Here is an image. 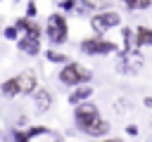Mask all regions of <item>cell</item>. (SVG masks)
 <instances>
[{
    "label": "cell",
    "instance_id": "obj_1",
    "mask_svg": "<svg viewBox=\"0 0 152 142\" xmlns=\"http://www.w3.org/2000/svg\"><path fill=\"white\" fill-rule=\"evenodd\" d=\"M74 125L78 133H83L88 137H104V135H109V128H112L109 121H104L100 116V109L90 99L74 106Z\"/></svg>",
    "mask_w": 152,
    "mask_h": 142
},
{
    "label": "cell",
    "instance_id": "obj_2",
    "mask_svg": "<svg viewBox=\"0 0 152 142\" xmlns=\"http://www.w3.org/2000/svg\"><path fill=\"white\" fill-rule=\"evenodd\" d=\"M43 31H45V36H48V40L52 45H64L69 40V21H66V14L62 9L59 12H52L48 17Z\"/></svg>",
    "mask_w": 152,
    "mask_h": 142
},
{
    "label": "cell",
    "instance_id": "obj_3",
    "mask_svg": "<svg viewBox=\"0 0 152 142\" xmlns=\"http://www.w3.org/2000/svg\"><path fill=\"white\" fill-rule=\"evenodd\" d=\"M57 78H59V83H62V85H66V88H76V85L90 83L93 71H90L88 66L78 64V62H66V64H62V69H59Z\"/></svg>",
    "mask_w": 152,
    "mask_h": 142
},
{
    "label": "cell",
    "instance_id": "obj_4",
    "mask_svg": "<svg viewBox=\"0 0 152 142\" xmlns=\"http://www.w3.org/2000/svg\"><path fill=\"white\" fill-rule=\"evenodd\" d=\"M43 33H45L43 26H40L38 21H33V24L19 36V40H17V50L24 52V54H28V57L40 54V36H43Z\"/></svg>",
    "mask_w": 152,
    "mask_h": 142
},
{
    "label": "cell",
    "instance_id": "obj_5",
    "mask_svg": "<svg viewBox=\"0 0 152 142\" xmlns=\"http://www.w3.org/2000/svg\"><path fill=\"white\" fill-rule=\"evenodd\" d=\"M119 26H121V14L114 9H97L90 17V28L95 36H107L112 28H119Z\"/></svg>",
    "mask_w": 152,
    "mask_h": 142
},
{
    "label": "cell",
    "instance_id": "obj_6",
    "mask_svg": "<svg viewBox=\"0 0 152 142\" xmlns=\"http://www.w3.org/2000/svg\"><path fill=\"white\" fill-rule=\"evenodd\" d=\"M78 50L83 54H90V57H104V54L116 52L119 45L114 40H107L104 36H93V38H83L78 43Z\"/></svg>",
    "mask_w": 152,
    "mask_h": 142
},
{
    "label": "cell",
    "instance_id": "obj_7",
    "mask_svg": "<svg viewBox=\"0 0 152 142\" xmlns=\"http://www.w3.org/2000/svg\"><path fill=\"white\" fill-rule=\"evenodd\" d=\"M119 59H121V62H119V71H124V73H128V76H135V73L142 69V64H145V57L140 54V47L124 50Z\"/></svg>",
    "mask_w": 152,
    "mask_h": 142
},
{
    "label": "cell",
    "instance_id": "obj_8",
    "mask_svg": "<svg viewBox=\"0 0 152 142\" xmlns=\"http://www.w3.org/2000/svg\"><path fill=\"white\" fill-rule=\"evenodd\" d=\"M17 78H19V88H21V95L31 97V95L38 90V78H36V73H33V71H21Z\"/></svg>",
    "mask_w": 152,
    "mask_h": 142
},
{
    "label": "cell",
    "instance_id": "obj_9",
    "mask_svg": "<svg viewBox=\"0 0 152 142\" xmlns=\"http://www.w3.org/2000/svg\"><path fill=\"white\" fill-rule=\"evenodd\" d=\"M90 97H93V85H90V83H83V85L71 88V95L66 97V102H69L71 106H76V104H81V102H86V99H90Z\"/></svg>",
    "mask_w": 152,
    "mask_h": 142
},
{
    "label": "cell",
    "instance_id": "obj_10",
    "mask_svg": "<svg viewBox=\"0 0 152 142\" xmlns=\"http://www.w3.org/2000/svg\"><path fill=\"white\" fill-rule=\"evenodd\" d=\"M31 97H33V104H36V111H38V114H45V111L52 106V92H50L48 88H38Z\"/></svg>",
    "mask_w": 152,
    "mask_h": 142
},
{
    "label": "cell",
    "instance_id": "obj_11",
    "mask_svg": "<svg viewBox=\"0 0 152 142\" xmlns=\"http://www.w3.org/2000/svg\"><path fill=\"white\" fill-rule=\"evenodd\" d=\"M0 92H2L5 99H14V97H19V95H21L19 78H17V76H14V78H5V80L0 83Z\"/></svg>",
    "mask_w": 152,
    "mask_h": 142
},
{
    "label": "cell",
    "instance_id": "obj_12",
    "mask_svg": "<svg viewBox=\"0 0 152 142\" xmlns=\"http://www.w3.org/2000/svg\"><path fill=\"white\" fill-rule=\"evenodd\" d=\"M135 43H138V47H152V28L135 26Z\"/></svg>",
    "mask_w": 152,
    "mask_h": 142
},
{
    "label": "cell",
    "instance_id": "obj_13",
    "mask_svg": "<svg viewBox=\"0 0 152 142\" xmlns=\"http://www.w3.org/2000/svg\"><path fill=\"white\" fill-rule=\"evenodd\" d=\"M121 40H124V50H133V47H138V43H135V28L124 26V28H121Z\"/></svg>",
    "mask_w": 152,
    "mask_h": 142
},
{
    "label": "cell",
    "instance_id": "obj_14",
    "mask_svg": "<svg viewBox=\"0 0 152 142\" xmlns=\"http://www.w3.org/2000/svg\"><path fill=\"white\" fill-rule=\"evenodd\" d=\"M45 59L52 64H66L69 62V57L64 52H57V50H45Z\"/></svg>",
    "mask_w": 152,
    "mask_h": 142
},
{
    "label": "cell",
    "instance_id": "obj_15",
    "mask_svg": "<svg viewBox=\"0 0 152 142\" xmlns=\"http://www.w3.org/2000/svg\"><path fill=\"white\" fill-rule=\"evenodd\" d=\"M24 130H26V135H28L31 140H36V137H40V135H50V128H48V125H26Z\"/></svg>",
    "mask_w": 152,
    "mask_h": 142
},
{
    "label": "cell",
    "instance_id": "obj_16",
    "mask_svg": "<svg viewBox=\"0 0 152 142\" xmlns=\"http://www.w3.org/2000/svg\"><path fill=\"white\" fill-rule=\"evenodd\" d=\"M2 36H5L7 40L17 43V40H19V36H21V31L17 28V24H10V26H2Z\"/></svg>",
    "mask_w": 152,
    "mask_h": 142
},
{
    "label": "cell",
    "instance_id": "obj_17",
    "mask_svg": "<svg viewBox=\"0 0 152 142\" xmlns=\"http://www.w3.org/2000/svg\"><path fill=\"white\" fill-rule=\"evenodd\" d=\"M78 2H81V0H59V2H57V7H59L64 14H71V12L76 9V5H78Z\"/></svg>",
    "mask_w": 152,
    "mask_h": 142
},
{
    "label": "cell",
    "instance_id": "obj_18",
    "mask_svg": "<svg viewBox=\"0 0 152 142\" xmlns=\"http://www.w3.org/2000/svg\"><path fill=\"white\" fill-rule=\"evenodd\" d=\"M10 135H12V142H31V137H28L26 130H21V128H12Z\"/></svg>",
    "mask_w": 152,
    "mask_h": 142
},
{
    "label": "cell",
    "instance_id": "obj_19",
    "mask_svg": "<svg viewBox=\"0 0 152 142\" xmlns=\"http://www.w3.org/2000/svg\"><path fill=\"white\" fill-rule=\"evenodd\" d=\"M81 5L88 7V9H104L107 0H81Z\"/></svg>",
    "mask_w": 152,
    "mask_h": 142
},
{
    "label": "cell",
    "instance_id": "obj_20",
    "mask_svg": "<svg viewBox=\"0 0 152 142\" xmlns=\"http://www.w3.org/2000/svg\"><path fill=\"white\" fill-rule=\"evenodd\" d=\"M14 24H17V28H19V31H21V33H24V31H26V28H28V26H31V24H33V19H31V17H26V14H24V17H19V19H14Z\"/></svg>",
    "mask_w": 152,
    "mask_h": 142
},
{
    "label": "cell",
    "instance_id": "obj_21",
    "mask_svg": "<svg viewBox=\"0 0 152 142\" xmlns=\"http://www.w3.org/2000/svg\"><path fill=\"white\" fill-rule=\"evenodd\" d=\"M121 2H124V7H126L128 12H135V9L142 7V0H121Z\"/></svg>",
    "mask_w": 152,
    "mask_h": 142
},
{
    "label": "cell",
    "instance_id": "obj_22",
    "mask_svg": "<svg viewBox=\"0 0 152 142\" xmlns=\"http://www.w3.org/2000/svg\"><path fill=\"white\" fill-rule=\"evenodd\" d=\"M36 14H38V7H36V2H26V17H31V19H36Z\"/></svg>",
    "mask_w": 152,
    "mask_h": 142
},
{
    "label": "cell",
    "instance_id": "obj_23",
    "mask_svg": "<svg viewBox=\"0 0 152 142\" xmlns=\"http://www.w3.org/2000/svg\"><path fill=\"white\" fill-rule=\"evenodd\" d=\"M138 133H140V128H138L135 123H131V125H126V135H131V137H138Z\"/></svg>",
    "mask_w": 152,
    "mask_h": 142
},
{
    "label": "cell",
    "instance_id": "obj_24",
    "mask_svg": "<svg viewBox=\"0 0 152 142\" xmlns=\"http://www.w3.org/2000/svg\"><path fill=\"white\" fill-rule=\"evenodd\" d=\"M93 142H124L121 137H102V140H93Z\"/></svg>",
    "mask_w": 152,
    "mask_h": 142
},
{
    "label": "cell",
    "instance_id": "obj_25",
    "mask_svg": "<svg viewBox=\"0 0 152 142\" xmlns=\"http://www.w3.org/2000/svg\"><path fill=\"white\" fill-rule=\"evenodd\" d=\"M142 106H147V109H152V97H142Z\"/></svg>",
    "mask_w": 152,
    "mask_h": 142
},
{
    "label": "cell",
    "instance_id": "obj_26",
    "mask_svg": "<svg viewBox=\"0 0 152 142\" xmlns=\"http://www.w3.org/2000/svg\"><path fill=\"white\" fill-rule=\"evenodd\" d=\"M150 5H152V0H142V7H140V9H147Z\"/></svg>",
    "mask_w": 152,
    "mask_h": 142
},
{
    "label": "cell",
    "instance_id": "obj_27",
    "mask_svg": "<svg viewBox=\"0 0 152 142\" xmlns=\"http://www.w3.org/2000/svg\"><path fill=\"white\" fill-rule=\"evenodd\" d=\"M147 142H152V137H147Z\"/></svg>",
    "mask_w": 152,
    "mask_h": 142
},
{
    "label": "cell",
    "instance_id": "obj_28",
    "mask_svg": "<svg viewBox=\"0 0 152 142\" xmlns=\"http://www.w3.org/2000/svg\"><path fill=\"white\" fill-rule=\"evenodd\" d=\"M0 36H2V26H0Z\"/></svg>",
    "mask_w": 152,
    "mask_h": 142
},
{
    "label": "cell",
    "instance_id": "obj_29",
    "mask_svg": "<svg viewBox=\"0 0 152 142\" xmlns=\"http://www.w3.org/2000/svg\"><path fill=\"white\" fill-rule=\"evenodd\" d=\"M55 142H59V140H55Z\"/></svg>",
    "mask_w": 152,
    "mask_h": 142
},
{
    "label": "cell",
    "instance_id": "obj_30",
    "mask_svg": "<svg viewBox=\"0 0 152 142\" xmlns=\"http://www.w3.org/2000/svg\"><path fill=\"white\" fill-rule=\"evenodd\" d=\"M0 2H2V0H0Z\"/></svg>",
    "mask_w": 152,
    "mask_h": 142
}]
</instances>
